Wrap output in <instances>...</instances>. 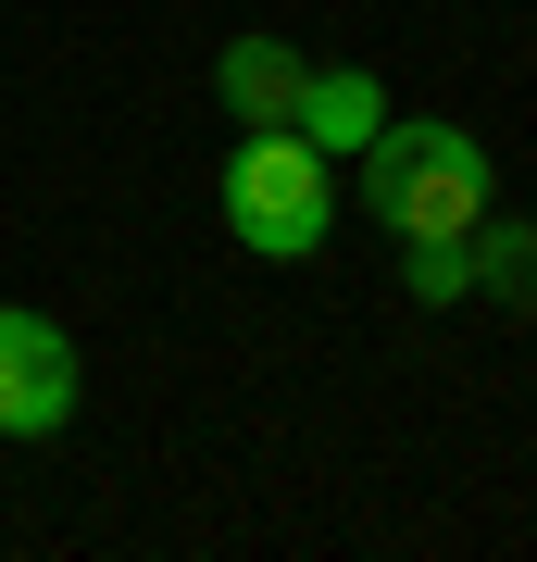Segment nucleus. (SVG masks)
I'll return each mask as SVG.
<instances>
[{
    "label": "nucleus",
    "mask_w": 537,
    "mask_h": 562,
    "mask_svg": "<svg viewBox=\"0 0 537 562\" xmlns=\"http://www.w3.org/2000/svg\"><path fill=\"white\" fill-rule=\"evenodd\" d=\"M362 201L400 250H438V238H476L488 225V150L462 125H376L362 138Z\"/></svg>",
    "instance_id": "f257e3e1"
},
{
    "label": "nucleus",
    "mask_w": 537,
    "mask_h": 562,
    "mask_svg": "<svg viewBox=\"0 0 537 562\" xmlns=\"http://www.w3.org/2000/svg\"><path fill=\"white\" fill-rule=\"evenodd\" d=\"M225 225H238V250H262V262H313L325 225H338L325 150L300 138V125H250V150L225 162Z\"/></svg>",
    "instance_id": "f03ea898"
},
{
    "label": "nucleus",
    "mask_w": 537,
    "mask_h": 562,
    "mask_svg": "<svg viewBox=\"0 0 537 562\" xmlns=\"http://www.w3.org/2000/svg\"><path fill=\"white\" fill-rule=\"evenodd\" d=\"M63 425H76V338L0 301V438H63Z\"/></svg>",
    "instance_id": "7ed1b4c3"
},
{
    "label": "nucleus",
    "mask_w": 537,
    "mask_h": 562,
    "mask_svg": "<svg viewBox=\"0 0 537 562\" xmlns=\"http://www.w3.org/2000/svg\"><path fill=\"white\" fill-rule=\"evenodd\" d=\"M300 88H313V63L288 38H225V63H213V101L238 125H300Z\"/></svg>",
    "instance_id": "20e7f679"
},
{
    "label": "nucleus",
    "mask_w": 537,
    "mask_h": 562,
    "mask_svg": "<svg viewBox=\"0 0 537 562\" xmlns=\"http://www.w3.org/2000/svg\"><path fill=\"white\" fill-rule=\"evenodd\" d=\"M376 125H388L376 76H313V88H300V138H313V150H362Z\"/></svg>",
    "instance_id": "39448f33"
},
{
    "label": "nucleus",
    "mask_w": 537,
    "mask_h": 562,
    "mask_svg": "<svg viewBox=\"0 0 537 562\" xmlns=\"http://www.w3.org/2000/svg\"><path fill=\"white\" fill-rule=\"evenodd\" d=\"M462 262H476L513 313H537V225H476V238H462Z\"/></svg>",
    "instance_id": "423d86ee"
},
{
    "label": "nucleus",
    "mask_w": 537,
    "mask_h": 562,
    "mask_svg": "<svg viewBox=\"0 0 537 562\" xmlns=\"http://www.w3.org/2000/svg\"><path fill=\"white\" fill-rule=\"evenodd\" d=\"M462 288H476V262H462V238L413 250V301H462Z\"/></svg>",
    "instance_id": "0eeeda50"
}]
</instances>
